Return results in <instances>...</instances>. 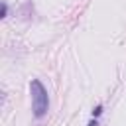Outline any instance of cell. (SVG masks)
Instances as JSON below:
<instances>
[{"label": "cell", "instance_id": "cell-1", "mask_svg": "<svg viewBox=\"0 0 126 126\" xmlns=\"http://www.w3.org/2000/svg\"><path fill=\"white\" fill-rule=\"evenodd\" d=\"M30 94H32V110H33V116L39 120L49 110V94H47V89L43 87V83L39 79H32L30 81Z\"/></svg>", "mask_w": 126, "mask_h": 126}, {"label": "cell", "instance_id": "cell-4", "mask_svg": "<svg viewBox=\"0 0 126 126\" xmlns=\"http://www.w3.org/2000/svg\"><path fill=\"white\" fill-rule=\"evenodd\" d=\"M87 126H98V120H96V118H93V120H91Z\"/></svg>", "mask_w": 126, "mask_h": 126}, {"label": "cell", "instance_id": "cell-3", "mask_svg": "<svg viewBox=\"0 0 126 126\" xmlns=\"http://www.w3.org/2000/svg\"><path fill=\"white\" fill-rule=\"evenodd\" d=\"M6 16H8V4L2 2V18H6Z\"/></svg>", "mask_w": 126, "mask_h": 126}, {"label": "cell", "instance_id": "cell-2", "mask_svg": "<svg viewBox=\"0 0 126 126\" xmlns=\"http://www.w3.org/2000/svg\"><path fill=\"white\" fill-rule=\"evenodd\" d=\"M102 112H104V106H102V104H96V106L93 108V118H98Z\"/></svg>", "mask_w": 126, "mask_h": 126}]
</instances>
